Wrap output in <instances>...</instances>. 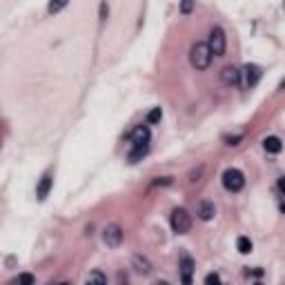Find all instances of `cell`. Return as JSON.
<instances>
[{"mask_svg": "<svg viewBox=\"0 0 285 285\" xmlns=\"http://www.w3.org/2000/svg\"><path fill=\"white\" fill-rule=\"evenodd\" d=\"M223 187L227 189V192H241L245 187V176L241 170H236V167H230V170L223 172Z\"/></svg>", "mask_w": 285, "mask_h": 285, "instance_id": "obj_2", "label": "cell"}, {"mask_svg": "<svg viewBox=\"0 0 285 285\" xmlns=\"http://www.w3.org/2000/svg\"><path fill=\"white\" fill-rule=\"evenodd\" d=\"M189 63L196 69H208L212 63V52L208 47V43H196L192 49H189Z\"/></svg>", "mask_w": 285, "mask_h": 285, "instance_id": "obj_1", "label": "cell"}, {"mask_svg": "<svg viewBox=\"0 0 285 285\" xmlns=\"http://www.w3.org/2000/svg\"><path fill=\"white\" fill-rule=\"evenodd\" d=\"M221 80L230 87H236L238 83H241V71H238L236 67H225V69L221 71Z\"/></svg>", "mask_w": 285, "mask_h": 285, "instance_id": "obj_7", "label": "cell"}, {"mask_svg": "<svg viewBox=\"0 0 285 285\" xmlns=\"http://www.w3.org/2000/svg\"><path fill=\"white\" fill-rule=\"evenodd\" d=\"M170 223H172V230L176 234H187L189 227H192V216H189L185 210H174Z\"/></svg>", "mask_w": 285, "mask_h": 285, "instance_id": "obj_3", "label": "cell"}, {"mask_svg": "<svg viewBox=\"0 0 285 285\" xmlns=\"http://www.w3.org/2000/svg\"><path fill=\"white\" fill-rule=\"evenodd\" d=\"M208 47L212 56H225V31L221 27H214L210 31V40H208Z\"/></svg>", "mask_w": 285, "mask_h": 285, "instance_id": "obj_4", "label": "cell"}, {"mask_svg": "<svg viewBox=\"0 0 285 285\" xmlns=\"http://www.w3.org/2000/svg\"><path fill=\"white\" fill-rule=\"evenodd\" d=\"M194 9V0H181V11L183 14H192Z\"/></svg>", "mask_w": 285, "mask_h": 285, "instance_id": "obj_19", "label": "cell"}, {"mask_svg": "<svg viewBox=\"0 0 285 285\" xmlns=\"http://www.w3.org/2000/svg\"><path fill=\"white\" fill-rule=\"evenodd\" d=\"M67 5H69V0H49L47 11H49V14H58V11H63Z\"/></svg>", "mask_w": 285, "mask_h": 285, "instance_id": "obj_15", "label": "cell"}, {"mask_svg": "<svg viewBox=\"0 0 285 285\" xmlns=\"http://www.w3.org/2000/svg\"><path fill=\"white\" fill-rule=\"evenodd\" d=\"M134 143H149V130L147 127H136V130L132 132V145Z\"/></svg>", "mask_w": 285, "mask_h": 285, "instance_id": "obj_12", "label": "cell"}, {"mask_svg": "<svg viewBox=\"0 0 285 285\" xmlns=\"http://www.w3.org/2000/svg\"><path fill=\"white\" fill-rule=\"evenodd\" d=\"M134 267H136L138 274H149V272H152V265H149V261L143 259V256H134Z\"/></svg>", "mask_w": 285, "mask_h": 285, "instance_id": "obj_13", "label": "cell"}, {"mask_svg": "<svg viewBox=\"0 0 285 285\" xmlns=\"http://www.w3.org/2000/svg\"><path fill=\"white\" fill-rule=\"evenodd\" d=\"M105 16H107V5L103 3V7H100V20H105Z\"/></svg>", "mask_w": 285, "mask_h": 285, "instance_id": "obj_22", "label": "cell"}, {"mask_svg": "<svg viewBox=\"0 0 285 285\" xmlns=\"http://www.w3.org/2000/svg\"><path fill=\"white\" fill-rule=\"evenodd\" d=\"M16 281H18V283H33V276L31 274H20Z\"/></svg>", "mask_w": 285, "mask_h": 285, "instance_id": "obj_20", "label": "cell"}, {"mask_svg": "<svg viewBox=\"0 0 285 285\" xmlns=\"http://www.w3.org/2000/svg\"><path fill=\"white\" fill-rule=\"evenodd\" d=\"M52 183H54V178L52 176H43V181H40V185H38V198H47V194H49V189H52Z\"/></svg>", "mask_w": 285, "mask_h": 285, "instance_id": "obj_14", "label": "cell"}, {"mask_svg": "<svg viewBox=\"0 0 285 285\" xmlns=\"http://www.w3.org/2000/svg\"><path fill=\"white\" fill-rule=\"evenodd\" d=\"M236 248H238V252H241V254H248V252H252V241H250V238H245V236H241L236 241Z\"/></svg>", "mask_w": 285, "mask_h": 285, "instance_id": "obj_16", "label": "cell"}, {"mask_svg": "<svg viewBox=\"0 0 285 285\" xmlns=\"http://www.w3.org/2000/svg\"><path fill=\"white\" fill-rule=\"evenodd\" d=\"M263 147H265V152H270V154H278L281 152V138L278 136H267L265 141H263Z\"/></svg>", "mask_w": 285, "mask_h": 285, "instance_id": "obj_11", "label": "cell"}, {"mask_svg": "<svg viewBox=\"0 0 285 285\" xmlns=\"http://www.w3.org/2000/svg\"><path fill=\"white\" fill-rule=\"evenodd\" d=\"M123 241V230L118 225H107L103 232V243L107 245V248H118Z\"/></svg>", "mask_w": 285, "mask_h": 285, "instance_id": "obj_6", "label": "cell"}, {"mask_svg": "<svg viewBox=\"0 0 285 285\" xmlns=\"http://www.w3.org/2000/svg\"><path fill=\"white\" fill-rule=\"evenodd\" d=\"M261 76H263V69L259 65H245L241 71V80L245 87H254L261 80Z\"/></svg>", "mask_w": 285, "mask_h": 285, "instance_id": "obj_5", "label": "cell"}, {"mask_svg": "<svg viewBox=\"0 0 285 285\" xmlns=\"http://www.w3.org/2000/svg\"><path fill=\"white\" fill-rule=\"evenodd\" d=\"M147 149H149V143H134L130 154H127V160H130V163H138V160H143V156L147 154Z\"/></svg>", "mask_w": 285, "mask_h": 285, "instance_id": "obj_8", "label": "cell"}, {"mask_svg": "<svg viewBox=\"0 0 285 285\" xmlns=\"http://www.w3.org/2000/svg\"><path fill=\"white\" fill-rule=\"evenodd\" d=\"M192 272H194V261L189 259V256H183V261H181V278H183V283H192Z\"/></svg>", "mask_w": 285, "mask_h": 285, "instance_id": "obj_9", "label": "cell"}, {"mask_svg": "<svg viewBox=\"0 0 285 285\" xmlns=\"http://www.w3.org/2000/svg\"><path fill=\"white\" fill-rule=\"evenodd\" d=\"M160 118H163V111H160V107H154V109L147 114V123H149V125H154V123H158Z\"/></svg>", "mask_w": 285, "mask_h": 285, "instance_id": "obj_17", "label": "cell"}, {"mask_svg": "<svg viewBox=\"0 0 285 285\" xmlns=\"http://www.w3.org/2000/svg\"><path fill=\"white\" fill-rule=\"evenodd\" d=\"M219 281H221L219 274H208L205 276V283H219Z\"/></svg>", "mask_w": 285, "mask_h": 285, "instance_id": "obj_21", "label": "cell"}, {"mask_svg": "<svg viewBox=\"0 0 285 285\" xmlns=\"http://www.w3.org/2000/svg\"><path fill=\"white\" fill-rule=\"evenodd\" d=\"M107 281V276L100 274V272H92V274L87 276V283H105Z\"/></svg>", "mask_w": 285, "mask_h": 285, "instance_id": "obj_18", "label": "cell"}, {"mask_svg": "<svg viewBox=\"0 0 285 285\" xmlns=\"http://www.w3.org/2000/svg\"><path fill=\"white\" fill-rule=\"evenodd\" d=\"M214 214H216L214 203H210V200H203V203L198 205V216H200V219H203V221L214 219Z\"/></svg>", "mask_w": 285, "mask_h": 285, "instance_id": "obj_10", "label": "cell"}]
</instances>
